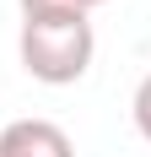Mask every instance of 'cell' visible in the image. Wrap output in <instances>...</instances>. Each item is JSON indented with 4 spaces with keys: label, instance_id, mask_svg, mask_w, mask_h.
Here are the masks:
<instances>
[{
    "label": "cell",
    "instance_id": "obj_3",
    "mask_svg": "<svg viewBox=\"0 0 151 157\" xmlns=\"http://www.w3.org/2000/svg\"><path fill=\"white\" fill-rule=\"evenodd\" d=\"M130 114H135V130L151 141V71H146V81L135 87V103H130Z\"/></svg>",
    "mask_w": 151,
    "mask_h": 157
},
{
    "label": "cell",
    "instance_id": "obj_2",
    "mask_svg": "<svg viewBox=\"0 0 151 157\" xmlns=\"http://www.w3.org/2000/svg\"><path fill=\"white\" fill-rule=\"evenodd\" d=\"M0 157H76V146L54 119H16L0 130Z\"/></svg>",
    "mask_w": 151,
    "mask_h": 157
},
{
    "label": "cell",
    "instance_id": "obj_1",
    "mask_svg": "<svg viewBox=\"0 0 151 157\" xmlns=\"http://www.w3.org/2000/svg\"><path fill=\"white\" fill-rule=\"evenodd\" d=\"M22 65H27L32 81L43 87H70V81L87 76L92 54H97V38H92L87 11H70V6H22Z\"/></svg>",
    "mask_w": 151,
    "mask_h": 157
},
{
    "label": "cell",
    "instance_id": "obj_4",
    "mask_svg": "<svg viewBox=\"0 0 151 157\" xmlns=\"http://www.w3.org/2000/svg\"><path fill=\"white\" fill-rule=\"evenodd\" d=\"M22 6H70V11H92V6H108V0H22Z\"/></svg>",
    "mask_w": 151,
    "mask_h": 157
}]
</instances>
